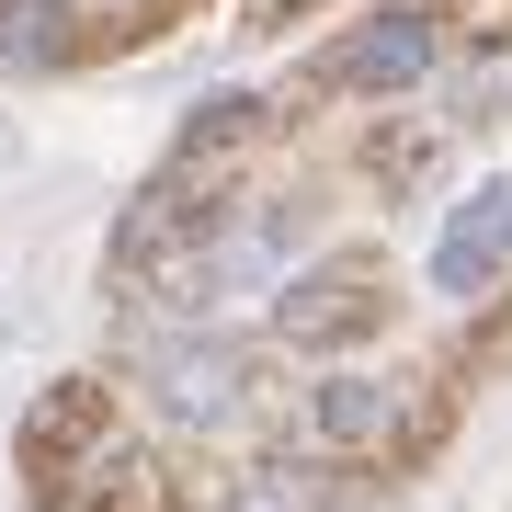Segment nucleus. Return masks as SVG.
I'll return each mask as SVG.
<instances>
[{"mask_svg": "<svg viewBox=\"0 0 512 512\" xmlns=\"http://www.w3.org/2000/svg\"><path fill=\"white\" fill-rule=\"evenodd\" d=\"M285 342L296 353H319V342H353V330H376L387 319V296H376V274L365 262H330V274H308V285H285Z\"/></svg>", "mask_w": 512, "mask_h": 512, "instance_id": "1", "label": "nucleus"}, {"mask_svg": "<svg viewBox=\"0 0 512 512\" xmlns=\"http://www.w3.org/2000/svg\"><path fill=\"white\" fill-rule=\"evenodd\" d=\"M421 69H433V12H376L365 35L330 57V80H342V92H410Z\"/></svg>", "mask_w": 512, "mask_h": 512, "instance_id": "2", "label": "nucleus"}, {"mask_svg": "<svg viewBox=\"0 0 512 512\" xmlns=\"http://www.w3.org/2000/svg\"><path fill=\"white\" fill-rule=\"evenodd\" d=\"M512 262V183H490L478 205H456V217H444V251H433V285L444 296H478Z\"/></svg>", "mask_w": 512, "mask_h": 512, "instance_id": "3", "label": "nucleus"}, {"mask_svg": "<svg viewBox=\"0 0 512 512\" xmlns=\"http://www.w3.org/2000/svg\"><path fill=\"white\" fill-rule=\"evenodd\" d=\"M308 421H319V444H387L399 399H387V376H319L308 387Z\"/></svg>", "mask_w": 512, "mask_h": 512, "instance_id": "4", "label": "nucleus"}, {"mask_svg": "<svg viewBox=\"0 0 512 512\" xmlns=\"http://www.w3.org/2000/svg\"><path fill=\"white\" fill-rule=\"evenodd\" d=\"M0 46L12 57H57L69 46V12H57V0H0Z\"/></svg>", "mask_w": 512, "mask_h": 512, "instance_id": "5", "label": "nucleus"}]
</instances>
